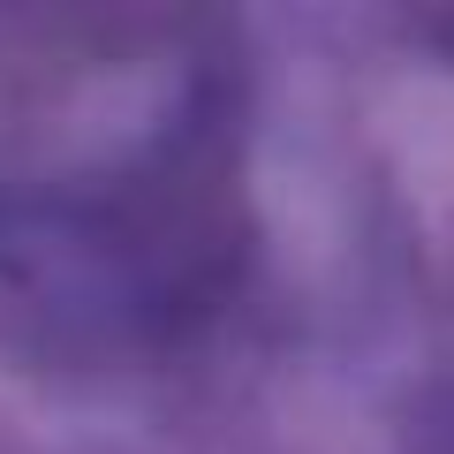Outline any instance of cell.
<instances>
[{
	"mask_svg": "<svg viewBox=\"0 0 454 454\" xmlns=\"http://www.w3.org/2000/svg\"><path fill=\"white\" fill-rule=\"evenodd\" d=\"M432 454H454V439H439V447H432Z\"/></svg>",
	"mask_w": 454,
	"mask_h": 454,
	"instance_id": "6da1fadb",
	"label": "cell"
}]
</instances>
